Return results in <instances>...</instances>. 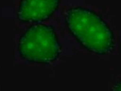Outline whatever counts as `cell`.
<instances>
[{
  "mask_svg": "<svg viewBox=\"0 0 121 91\" xmlns=\"http://www.w3.org/2000/svg\"><path fill=\"white\" fill-rule=\"evenodd\" d=\"M61 0H21L17 18L22 23L40 24L52 18Z\"/></svg>",
  "mask_w": 121,
  "mask_h": 91,
  "instance_id": "cell-3",
  "label": "cell"
},
{
  "mask_svg": "<svg viewBox=\"0 0 121 91\" xmlns=\"http://www.w3.org/2000/svg\"><path fill=\"white\" fill-rule=\"evenodd\" d=\"M65 23L71 35L89 52L104 55L114 50V33L95 11L82 6L70 8L65 14Z\"/></svg>",
  "mask_w": 121,
  "mask_h": 91,
  "instance_id": "cell-1",
  "label": "cell"
},
{
  "mask_svg": "<svg viewBox=\"0 0 121 91\" xmlns=\"http://www.w3.org/2000/svg\"><path fill=\"white\" fill-rule=\"evenodd\" d=\"M17 51L23 60L48 65L58 59L61 53V45L52 25L33 24L19 38Z\"/></svg>",
  "mask_w": 121,
  "mask_h": 91,
  "instance_id": "cell-2",
  "label": "cell"
},
{
  "mask_svg": "<svg viewBox=\"0 0 121 91\" xmlns=\"http://www.w3.org/2000/svg\"><path fill=\"white\" fill-rule=\"evenodd\" d=\"M110 91H121V77L113 83Z\"/></svg>",
  "mask_w": 121,
  "mask_h": 91,
  "instance_id": "cell-4",
  "label": "cell"
}]
</instances>
